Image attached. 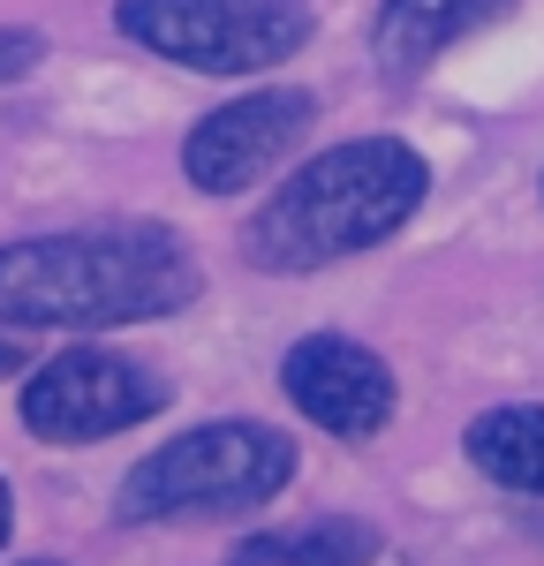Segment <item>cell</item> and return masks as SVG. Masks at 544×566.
<instances>
[{"label":"cell","instance_id":"1","mask_svg":"<svg viewBox=\"0 0 544 566\" xmlns=\"http://www.w3.org/2000/svg\"><path fill=\"white\" fill-rule=\"evenodd\" d=\"M205 295L197 250L159 219H98L0 250V333H106Z\"/></svg>","mask_w":544,"mask_h":566},{"label":"cell","instance_id":"2","mask_svg":"<svg viewBox=\"0 0 544 566\" xmlns=\"http://www.w3.org/2000/svg\"><path fill=\"white\" fill-rule=\"evenodd\" d=\"M423 197H431V159L416 144L356 136V144H333L280 181L250 212L242 250L258 272H325V264L401 234Z\"/></svg>","mask_w":544,"mask_h":566},{"label":"cell","instance_id":"3","mask_svg":"<svg viewBox=\"0 0 544 566\" xmlns=\"http://www.w3.org/2000/svg\"><path fill=\"white\" fill-rule=\"evenodd\" d=\"M295 483V446L272 423H197L167 438L159 453H144L122 491H114V522L151 528V522H227L250 514Z\"/></svg>","mask_w":544,"mask_h":566},{"label":"cell","instance_id":"4","mask_svg":"<svg viewBox=\"0 0 544 566\" xmlns=\"http://www.w3.org/2000/svg\"><path fill=\"white\" fill-rule=\"evenodd\" d=\"M114 23L129 45L181 61V69H205V76L280 69L317 31L311 0H122Z\"/></svg>","mask_w":544,"mask_h":566},{"label":"cell","instance_id":"5","mask_svg":"<svg viewBox=\"0 0 544 566\" xmlns=\"http://www.w3.org/2000/svg\"><path fill=\"white\" fill-rule=\"evenodd\" d=\"M167 400H175V386L151 363L84 340V348L45 355L39 370L23 378V431L45 438V446H98L114 431L151 423Z\"/></svg>","mask_w":544,"mask_h":566},{"label":"cell","instance_id":"6","mask_svg":"<svg viewBox=\"0 0 544 566\" xmlns=\"http://www.w3.org/2000/svg\"><path fill=\"white\" fill-rule=\"evenodd\" d=\"M317 122V98L295 84H272V91H242L212 106L189 144H181V175L197 181L205 197H242L250 181H265Z\"/></svg>","mask_w":544,"mask_h":566},{"label":"cell","instance_id":"7","mask_svg":"<svg viewBox=\"0 0 544 566\" xmlns=\"http://www.w3.org/2000/svg\"><path fill=\"white\" fill-rule=\"evenodd\" d=\"M280 392L333 438H378L401 408L394 363L378 348H363L348 333H311L280 355Z\"/></svg>","mask_w":544,"mask_h":566},{"label":"cell","instance_id":"8","mask_svg":"<svg viewBox=\"0 0 544 566\" xmlns=\"http://www.w3.org/2000/svg\"><path fill=\"white\" fill-rule=\"evenodd\" d=\"M522 0H378L370 15V61L386 84H416L439 53H453L461 39H477L484 23L514 15Z\"/></svg>","mask_w":544,"mask_h":566},{"label":"cell","instance_id":"9","mask_svg":"<svg viewBox=\"0 0 544 566\" xmlns=\"http://www.w3.org/2000/svg\"><path fill=\"white\" fill-rule=\"evenodd\" d=\"M461 453L469 469L499 491H522V499H544V408L522 400V408H484L469 431H461Z\"/></svg>","mask_w":544,"mask_h":566},{"label":"cell","instance_id":"10","mask_svg":"<svg viewBox=\"0 0 544 566\" xmlns=\"http://www.w3.org/2000/svg\"><path fill=\"white\" fill-rule=\"evenodd\" d=\"M386 552V536L356 514H317L303 528H272V536H250L234 544L227 566H370Z\"/></svg>","mask_w":544,"mask_h":566},{"label":"cell","instance_id":"11","mask_svg":"<svg viewBox=\"0 0 544 566\" xmlns=\"http://www.w3.org/2000/svg\"><path fill=\"white\" fill-rule=\"evenodd\" d=\"M39 61H45V39H39V31H23V23H0V84H23Z\"/></svg>","mask_w":544,"mask_h":566},{"label":"cell","instance_id":"12","mask_svg":"<svg viewBox=\"0 0 544 566\" xmlns=\"http://www.w3.org/2000/svg\"><path fill=\"white\" fill-rule=\"evenodd\" d=\"M23 370V348H15V333H0V378H15Z\"/></svg>","mask_w":544,"mask_h":566},{"label":"cell","instance_id":"13","mask_svg":"<svg viewBox=\"0 0 544 566\" xmlns=\"http://www.w3.org/2000/svg\"><path fill=\"white\" fill-rule=\"evenodd\" d=\"M8 528H15V491H8V476H0V544H8Z\"/></svg>","mask_w":544,"mask_h":566},{"label":"cell","instance_id":"14","mask_svg":"<svg viewBox=\"0 0 544 566\" xmlns=\"http://www.w3.org/2000/svg\"><path fill=\"white\" fill-rule=\"evenodd\" d=\"M530 528H537V536H544V506H530Z\"/></svg>","mask_w":544,"mask_h":566},{"label":"cell","instance_id":"15","mask_svg":"<svg viewBox=\"0 0 544 566\" xmlns=\"http://www.w3.org/2000/svg\"><path fill=\"white\" fill-rule=\"evenodd\" d=\"M23 566H69V559H23Z\"/></svg>","mask_w":544,"mask_h":566}]
</instances>
